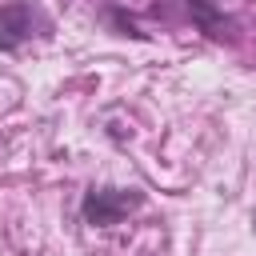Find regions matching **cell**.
<instances>
[{"label": "cell", "mask_w": 256, "mask_h": 256, "mask_svg": "<svg viewBox=\"0 0 256 256\" xmlns=\"http://www.w3.org/2000/svg\"><path fill=\"white\" fill-rule=\"evenodd\" d=\"M140 204H144V192H136V188H88L84 200H80V212H84L88 224L112 228L128 212H136Z\"/></svg>", "instance_id": "6da1fadb"}, {"label": "cell", "mask_w": 256, "mask_h": 256, "mask_svg": "<svg viewBox=\"0 0 256 256\" xmlns=\"http://www.w3.org/2000/svg\"><path fill=\"white\" fill-rule=\"evenodd\" d=\"M36 8L28 4V0H12V4H4L0 8V52H16L28 36H32V28H36Z\"/></svg>", "instance_id": "7a4b0ae2"}, {"label": "cell", "mask_w": 256, "mask_h": 256, "mask_svg": "<svg viewBox=\"0 0 256 256\" xmlns=\"http://www.w3.org/2000/svg\"><path fill=\"white\" fill-rule=\"evenodd\" d=\"M188 4V12H192V20L200 24V32H208L212 40H224L228 32L224 28H232V20L224 16V8H220V0H184Z\"/></svg>", "instance_id": "3957f363"}]
</instances>
